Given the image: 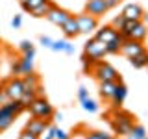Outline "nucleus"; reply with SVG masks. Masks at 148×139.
Returning a JSON list of instances; mask_svg holds the SVG:
<instances>
[{
  "mask_svg": "<svg viewBox=\"0 0 148 139\" xmlns=\"http://www.w3.org/2000/svg\"><path fill=\"white\" fill-rule=\"evenodd\" d=\"M122 43H124V37L119 34L113 41L106 43V52L108 54H120V46H122Z\"/></svg>",
  "mask_w": 148,
  "mask_h": 139,
  "instance_id": "nucleus-23",
  "label": "nucleus"
},
{
  "mask_svg": "<svg viewBox=\"0 0 148 139\" xmlns=\"http://www.w3.org/2000/svg\"><path fill=\"white\" fill-rule=\"evenodd\" d=\"M52 41H54V39H50L48 35H41V37H39V43L43 45L45 48H50V46H52Z\"/></svg>",
  "mask_w": 148,
  "mask_h": 139,
  "instance_id": "nucleus-33",
  "label": "nucleus"
},
{
  "mask_svg": "<svg viewBox=\"0 0 148 139\" xmlns=\"http://www.w3.org/2000/svg\"><path fill=\"white\" fill-rule=\"evenodd\" d=\"M54 139H71V133L61 130L59 126H56V132H54Z\"/></svg>",
  "mask_w": 148,
  "mask_h": 139,
  "instance_id": "nucleus-31",
  "label": "nucleus"
},
{
  "mask_svg": "<svg viewBox=\"0 0 148 139\" xmlns=\"http://www.w3.org/2000/svg\"><path fill=\"white\" fill-rule=\"evenodd\" d=\"M126 96H128V87H126V83H122V80H120V82H117L113 96L109 98L111 106H113V108H122V102L126 100Z\"/></svg>",
  "mask_w": 148,
  "mask_h": 139,
  "instance_id": "nucleus-13",
  "label": "nucleus"
},
{
  "mask_svg": "<svg viewBox=\"0 0 148 139\" xmlns=\"http://www.w3.org/2000/svg\"><path fill=\"white\" fill-rule=\"evenodd\" d=\"M146 37H148V26H146L143 21H137V24L133 26L132 32H130V39H135V41L145 43Z\"/></svg>",
  "mask_w": 148,
  "mask_h": 139,
  "instance_id": "nucleus-18",
  "label": "nucleus"
},
{
  "mask_svg": "<svg viewBox=\"0 0 148 139\" xmlns=\"http://www.w3.org/2000/svg\"><path fill=\"white\" fill-rule=\"evenodd\" d=\"M2 85L6 89V95L9 100H21L22 95H24V83H22V78H18V76H11Z\"/></svg>",
  "mask_w": 148,
  "mask_h": 139,
  "instance_id": "nucleus-6",
  "label": "nucleus"
},
{
  "mask_svg": "<svg viewBox=\"0 0 148 139\" xmlns=\"http://www.w3.org/2000/svg\"><path fill=\"white\" fill-rule=\"evenodd\" d=\"M146 67H148V65H146Z\"/></svg>",
  "mask_w": 148,
  "mask_h": 139,
  "instance_id": "nucleus-42",
  "label": "nucleus"
},
{
  "mask_svg": "<svg viewBox=\"0 0 148 139\" xmlns=\"http://www.w3.org/2000/svg\"><path fill=\"white\" fill-rule=\"evenodd\" d=\"M71 15H72V13H69L67 9H63V8H59V6H56V4H54V6L50 8V11L46 13L45 19H46V21H50V22H52V24H56V26H61Z\"/></svg>",
  "mask_w": 148,
  "mask_h": 139,
  "instance_id": "nucleus-9",
  "label": "nucleus"
},
{
  "mask_svg": "<svg viewBox=\"0 0 148 139\" xmlns=\"http://www.w3.org/2000/svg\"><path fill=\"white\" fill-rule=\"evenodd\" d=\"M59 28H61L63 35L67 37V39H74V37L80 35V28H78V22H76V15H71Z\"/></svg>",
  "mask_w": 148,
  "mask_h": 139,
  "instance_id": "nucleus-12",
  "label": "nucleus"
},
{
  "mask_svg": "<svg viewBox=\"0 0 148 139\" xmlns=\"http://www.w3.org/2000/svg\"><path fill=\"white\" fill-rule=\"evenodd\" d=\"M21 24H22V17L21 15H15V17L11 19V26L15 28V30H17V28H21Z\"/></svg>",
  "mask_w": 148,
  "mask_h": 139,
  "instance_id": "nucleus-37",
  "label": "nucleus"
},
{
  "mask_svg": "<svg viewBox=\"0 0 148 139\" xmlns=\"http://www.w3.org/2000/svg\"><path fill=\"white\" fill-rule=\"evenodd\" d=\"M34 58H35V52H28V54H22L18 59H15L11 65V72L13 76H28V74L34 72Z\"/></svg>",
  "mask_w": 148,
  "mask_h": 139,
  "instance_id": "nucleus-4",
  "label": "nucleus"
},
{
  "mask_svg": "<svg viewBox=\"0 0 148 139\" xmlns=\"http://www.w3.org/2000/svg\"><path fill=\"white\" fill-rule=\"evenodd\" d=\"M124 22H126V19H124L122 15H117V17L113 19V21H111V26H113L115 30H120V28L124 26Z\"/></svg>",
  "mask_w": 148,
  "mask_h": 139,
  "instance_id": "nucleus-30",
  "label": "nucleus"
},
{
  "mask_svg": "<svg viewBox=\"0 0 148 139\" xmlns=\"http://www.w3.org/2000/svg\"><path fill=\"white\" fill-rule=\"evenodd\" d=\"M8 100H9V98H8V95H6V89H4V85L0 83V106L6 104Z\"/></svg>",
  "mask_w": 148,
  "mask_h": 139,
  "instance_id": "nucleus-36",
  "label": "nucleus"
},
{
  "mask_svg": "<svg viewBox=\"0 0 148 139\" xmlns=\"http://www.w3.org/2000/svg\"><path fill=\"white\" fill-rule=\"evenodd\" d=\"M109 139H122V137H119V136H111Z\"/></svg>",
  "mask_w": 148,
  "mask_h": 139,
  "instance_id": "nucleus-40",
  "label": "nucleus"
},
{
  "mask_svg": "<svg viewBox=\"0 0 148 139\" xmlns=\"http://www.w3.org/2000/svg\"><path fill=\"white\" fill-rule=\"evenodd\" d=\"M91 74L98 82H120L122 80L117 69L108 61H102V59H98V61L91 67Z\"/></svg>",
  "mask_w": 148,
  "mask_h": 139,
  "instance_id": "nucleus-2",
  "label": "nucleus"
},
{
  "mask_svg": "<svg viewBox=\"0 0 148 139\" xmlns=\"http://www.w3.org/2000/svg\"><path fill=\"white\" fill-rule=\"evenodd\" d=\"M2 106H4L8 111H11L13 115H17V117L22 113V111H26V106L22 104V100H8L6 104H2Z\"/></svg>",
  "mask_w": 148,
  "mask_h": 139,
  "instance_id": "nucleus-22",
  "label": "nucleus"
},
{
  "mask_svg": "<svg viewBox=\"0 0 148 139\" xmlns=\"http://www.w3.org/2000/svg\"><path fill=\"white\" fill-rule=\"evenodd\" d=\"M76 22H78V28H80V34L83 35H89L92 32H96V28H98V17L89 15V13L76 15Z\"/></svg>",
  "mask_w": 148,
  "mask_h": 139,
  "instance_id": "nucleus-7",
  "label": "nucleus"
},
{
  "mask_svg": "<svg viewBox=\"0 0 148 139\" xmlns=\"http://www.w3.org/2000/svg\"><path fill=\"white\" fill-rule=\"evenodd\" d=\"M141 139H148V133H146V136H145V137H141Z\"/></svg>",
  "mask_w": 148,
  "mask_h": 139,
  "instance_id": "nucleus-41",
  "label": "nucleus"
},
{
  "mask_svg": "<svg viewBox=\"0 0 148 139\" xmlns=\"http://www.w3.org/2000/svg\"><path fill=\"white\" fill-rule=\"evenodd\" d=\"M87 96H89V89H87V87H80V89H78V98H80V102L83 100V98H87Z\"/></svg>",
  "mask_w": 148,
  "mask_h": 139,
  "instance_id": "nucleus-34",
  "label": "nucleus"
},
{
  "mask_svg": "<svg viewBox=\"0 0 148 139\" xmlns=\"http://www.w3.org/2000/svg\"><path fill=\"white\" fill-rule=\"evenodd\" d=\"M82 108L85 111H89V113H96V111H98V104H96V100H92L91 96H87V98L82 100Z\"/></svg>",
  "mask_w": 148,
  "mask_h": 139,
  "instance_id": "nucleus-26",
  "label": "nucleus"
},
{
  "mask_svg": "<svg viewBox=\"0 0 148 139\" xmlns=\"http://www.w3.org/2000/svg\"><path fill=\"white\" fill-rule=\"evenodd\" d=\"M22 83H24V93H41V78L35 72L22 76Z\"/></svg>",
  "mask_w": 148,
  "mask_h": 139,
  "instance_id": "nucleus-15",
  "label": "nucleus"
},
{
  "mask_svg": "<svg viewBox=\"0 0 148 139\" xmlns=\"http://www.w3.org/2000/svg\"><path fill=\"white\" fill-rule=\"evenodd\" d=\"M111 136L108 132H100V130H95V132H87L85 139H109Z\"/></svg>",
  "mask_w": 148,
  "mask_h": 139,
  "instance_id": "nucleus-28",
  "label": "nucleus"
},
{
  "mask_svg": "<svg viewBox=\"0 0 148 139\" xmlns=\"http://www.w3.org/2000/svg\"><path fill=\"white\" fill-rule=\"evenodd\" d=\"M18 139H39V137L34 136V133H30L28 130H22V132L18 133Z\"/></svg>",
  "mask_w": 148,
  "mask_h": 139,
  "instance_id": "nucleus-35",
  "label": "nucleus"
},
{
  "mask_svg": "<svg viewBox=\"0 0 148 139\" xmlns=\"http://www.w3.org/2000/svg\"><path fill=\"white\" fill-rule=\"evenodd\" d=\"M108 120L111 124L113 133L119 136V137H126L128 133L132 132L133 124H135V117H133L130 111L122 109V108H113V111L108 113Z\"/></svg>",
  "mask_w": 148,
  "mask_h": 139,
  "instance_id": "nucleus-1",
  "label": "nucleus"
},
{
  "mask_svg": "<svg viewBox=\"0 0 148 139\" xmlns=\"http://www.w3.org/2000/svg\"><path fill=\"white\" fill-rule=\"evenodd\" d=\"M52 6H54V2H50V0H48V2H45V4H41V6L34 8V9H32V13H30V15H32V17H37V19H41V17H46V13L50 11V8H52Z\"/></svg>",
  "mask_w": 148,
  "mask_h": 139,
  "instance_id": "nucleus-24",
  "label": "nucleus"
},
{
  "mask_svg": "<svg viewBox=\"0 0 148 139\" xmlns=\"http://www.w3.org/2000/svg\"><path fill=\"white\" fill-rule=\"evenodd\" d=\"M119 2H120V0H104V4H106V8H108V11H109V9H113V8H117Z\"/></svg>",
  "mask_w": 148,
  "mask_h": 139,
  "instance_id": "nucleus-38",
  "label": "nucleus"
},
{
  "mask_svg": "<svg viewBox=\"0 0 148 139\" xmlns=\"http://www.w3.org/2000/svg\"><path fill=\"white\" fill-rule=\"evenodd\" d=\"M100 85H98V93H100V96L104 100H109L111 96H113V93H115V87H117V82H98Z\"/></svg>",
  "mask_w": 148,
  "mask_h": 139,
  "instance_id": "nucleus-19",
  "label": "nucleus"
},
{
  "mask_svg": "<svg viewBox=\"0 0 148 139\" xmlns=\"http://www.w3.org/2000/svg\"><path fill=\"white\" fill-rule=\"evenodd\" d=\"M83 54H85L87 58H91L92 61L96 63L98 59L104 58V56H108V52H106V43H102V41L91 37V39L83 45Z\"/></svg>",
  "mask_w": 148,
  "mask_h": 139,
  "instance_id": "nucleus-5",
  "label": "nucleus"
},
{
  "mask_svg": "<svg viewBox=\"0 0 148 139\" xmlns=\"http://www.w3.org/2000/svg\"><path fill=\"white\" fill-rule=\"evenodd\" d=\"M54 132H56V126H52V124H50L48 130H46V132H45L39 139H54Z\"/></svg>",
  "mask_w": 148,
  "mask_h": 139,
  "instance_id": "nucleus-32",
  "label": "nucleus"
},
{
  "mask_svg": "<svg viewBox=\"0 0 148 139\" xmlns=\"http://www.w3.org/2000/svg\"><path fill=\"white\" fill-rule=\"evenodd\" d=\"M128 61H130V65H132L133 69H145L148 65V50L145 48L141 54L133 56V58H128Z\"/></svg>",
  "mask_w": 148,
  "mask_h": 139,
  "instance_id": "nucleus-20",
  "label": "nucleus"
},
{
  "mask_svg": "<svg viewBox=\"0 0 148 139\" xmlns=\"http://www.w3.org/2000/svg\"><path fill=\"white\" fill-rule=\"evenodd\" d=\"M143 50H145V45L135 39H124L122 46H120V54L126 56V58H133V56L141 54Z\"/></svg>",
  "mask_w": 148,
  "mask_h": 139,
  "instance_id": "nucleus-10",
  "label": "nucleus"
},
{
  "mask_svg": "<svg viewBox=\"0 0 148 139\" xmlns=\"http://www.w3.org/2000/svg\"><path fill=\"white\" fill-rule=\"evenodd\" d=\"M120 15H122L126 21H141L143 15H145V9H143L139 4H126V6L122 8V11H120Z\"/></svg>",
  "mask_w": 148,
  "mask_h": 139,
  "instance_id": "nucleus-11",
  "label": "nucleus"
},
{
  "mask_svg": "<svg viewBox=\"0 0 148 139\" xmlns=\"http://www.w3.org/2000/svg\"><path fill=\"white\" fill-rule=\"evenodd\" d=\"M26 111H30V115L35 117V119H52L54 113H56L54 106L50 104L45 96H35V98L26 106Z\"/></svg>",
  "mask_w": 148,
  "mask_h": 139,
  "instance_id": "nucleus-3",
  "label": "nucleus"
},
{
  "mask_svg": "<svg viewBox=\"0 0 148 139\" xmlns=\"http://www.w3.org/2000/svg\"><path fill=\"white\" fill-rule=\"evenodd\" d=\"M45 2H48V0H21V8H22V11L32 13L34 8L41 6V4H45Z\"/></svg>",
  "mask_w": 148,
  "mask_h": 139,
  "instance_id": "nucleus-25",
  "label": "nucleus"
},
{
  "mask_svg": "<svg viewBox=\"0 0 148 139\" xmlns=\"http://www.w3.org/2000/svg\"><path fill=\"white\" fill-rule=\"evenodd\" d=\"M117 35H119V30H115L111 24H106V26H102V28H96V32H95V39L102 41V43H109V41H113Z\"/></svg>",
  "mask_w": 148,
  "mask_h": 139,
  "instance_id": "nucleus-14",
  "label": "nucleus"
},
{
  "mask_svg": "<svg viewBox=\"0 0 148 139\" xmlns=\"http://www.w3.org/2000/svg\"><path fill=\"white\" fill-rule=\"evenodd\" d=\"M50 124H52V119H35V117H32L26 122L24 130H28L30 133H34V136H37V137H41L46 130H48Z\"/></svg>",
  "mask_w": 148,
  "mask_h": 139,
  "instance_id": "nucleus-8",
  "label": "nucleus"
},
{
  "mask_svg": "<svg viewBox=\"0 0 148 139\" xmlns=\"http://www.w3.org/2000/svg\"><path fill=\"white\" fill-rule=\"evenodd\" d=\"M18 52H21V54L35 52V46L32 45V41H21V43H18Z\"/></svg>",
  "mask_w": 148,
  "mask_h": 139,
  "instance_id": "nucleus-29",
  "label": "nucleus"
},
{
  "mask_svg": "<svg viewBox=\"0 0 148 139\" xmlns=\"http://www.w3.org/2000/svg\"><path fill=\"white\" fill-rule=\"evenodd\" d=\"M50 50L54 52H65V54H74V45H71L69 41H52V46Z\"/></svg>",
  "mask_w": 148,
  "mask_h": 139,
  "instance_id": "nucleus-21",
  "label": "nucleus"
},
{
  "mask_svg": "<svg viewBox=\"0 0 148 139\" xmlns=\"http://www.w3.org/2000/svg\"><path fill=\"white\" fill-rule=\"evenodd\" d=\"M141 21H143V22H145V24L148 26V13H145V15H143V19H141Z\"/></svg>",
  "mask_w": 148,
  "mask_h": 139,
  "instance_id": "nucleus-39",
  "label": "nucleus"
},
{
  "mask_svg": "<svg viewBox=\"0 0 148 139\" xmlns=\"http://www.w3.org/2000/svg\"><path fill=\"white\" fill-rule=\"evenodd\" d=\"M17 115H13L11 111H8L4 106H0V132H6L8 128L13 126V122H15Z\"/></svg>",
  "mask_w": 148,
  "mask_h": 139,
  "instance_id": "nucleus-17",
  "label": "nucleus"
},
{
  "mask_svg": "<svg viewBox=\"0 0 148 139\" xmlns=\"http://www.w3.org/2000/svg\"><path fill=\"white\" fill-rule=\"evenodd\" d=\"M146 128L145 126H143V124H133V128H132V132H130V136H133V137H135V139H141V137H145L146 136Z\"/></svg>",
  "mask_w": 148,
  "mask_h": 139,
  "instance_id": "nucleus-27",
  "label": "nucleus"
},
{
  "mask_svg": "<svg viewBox=\"0 0 148 139\" xmlns=\"http://www.w3.org/2000/svg\"><path fill=\"white\" fill-rule=\"evenodd\" d=\"M106 11H108V8H106L104 0H87L85 2V13H89V15L102 17Z\"/></svg>",
  "mask_w": 148,
  "mask_h": 139,
  "instance_id": "nucleus-16",
  "label": "nucleus"
}]
</instances>
